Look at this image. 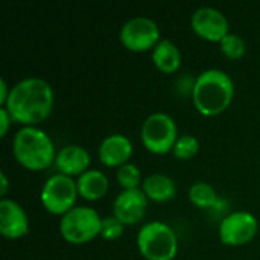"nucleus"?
<instances>
[{
  "label": "nucleus",
  "mask_w": 260,
  "mask_h": 260,
  "mask_svg": "<svg viewBox=\"0 0 260 260\" xmlns=\"http://www.w3.org/2000/svg\"><path fill=\"white\" fill-rule=\"evenodd\" d=\"M55 94L50 84L41 78H24L12 85L5 108L12 120L23 126H38L53 108Z\"/></svg>",
  "instance_id": "nucleus-1"
},
{
  "label": "nucleus",
  "mask_w": 260,
  "mask_h": 260,
  "mask_svg": "<svg viewBox=\"0 0 260 260\" xmlns=\"http://www.w3.org/2000/svg\"><path fill=\"white\" fill-rule=\"evenodd\" d=\"M235 98V82L229 73L219 69L201 72L192 87V102L197 111L212 117L224 113Z\"/></svg>",
  "instance_id": "nucleus-2"
},
{
  "label": "nucleus",
  "mask_w": 260,
  "mask_h": 260,
  "mask_svg": "<svg viewBox=\"0 0 260 260\" xmlns=\"http://www.w3.org/2000/svg\"><path fill=\"white\" fill-rule=\"evenodd\" d=\"M12 154L29 171H43L55 163L56 158L52 139L38 126H21L15 133Z\"/></svg>",
  "instance_id": "nucleus-3"
},
{
  "label": "nucleus",
  "mask_w": 260,
  "mask_h": 260,
  "mask_svg": "<svg viewBox=\"0 0 260 260\" xmlns=\"http://www.w3.org/2000/svg\"><path fill=\"white\" fill-rule=\"evenodd\" d=\"M137 248L146 260H174L178 253V238L166 222L151 221L139 230Z\"/></svg>",
  "instance_id": "nucleus-4"
},
{
  "label": "nucleus",
  "mask_w": 260,
  "mask_h": 260,
  "mask_svg": "<svg viewBox=\"0 0 260 260\" xmlns=\"http://www.w3.org/2000/svg\"><path fill=\"white\" fill-rule=\"evenodd\" d=\"M102 218L93 207H73L61 216L59 233L69 244L82 245L101 235Z\"/></svg>",
  "instance_id": "nucleus-5"
},
{
  "label": "nucleus",
  "mask_w": 260,
  "mask_h": 260,
  "mask_svg": "<svg viewBox=\"0 0 260 260\" xmlns=\"http://www.w3.org/2000/svg\"><path fill=\"white\" fill-rule=\"evenodd\" d=\"M140 139L143 146L152 154H168L178 139V128L175 120L163 111L149 114L140 128Z\"/></svg>",
  "instance_id": "nucleus-6"
},
{
  "label": "nucleus",
  "mask_w": 260,
  "mask_h": 260,
  "mask_svg": "<svg viewBox=\"0 0 260 260\" xmlns=\"http://www.w3.org/2000/svg\"><path fill=\"white\" fill-rule=\"evenodd\" d=\"M78 195L76 181L72 177L58 172L46 180L41 187L40 200L49 213L62 216L75 207Z\"/></svg>",
  "instance_id": "nucleus-7"
},
{
  "label": "nucleus",
  "mask_w": 260,
  "mask_h": 260,
  "mask_svg": "<svg viewBox=\"0 0 260 260\" xmlns=\"http://www.w3.org/2000/svg\"><path fill=\"white\" fill-rule=\"evenodd\" d=\"M119 38L122 44L131 52L151 50L161 40L158 24L145 15H137L126 20L120 27Z\"/></svg>",
  "instance_id": "nucleus-8"
},
{
  "label": "nucleus",
  "mask_w": 260,
  "mask_h": 260,
  "mask_svg": "<svg viewBox=\"0 0 260 260\" xmlns=\"http://www.w3.org/2000/svg\"><path fill=\"white\" fill-rule=\"evenodd\" d=\"M259 232L256 216L245 210H236L222 218L219 224V239L229 247H242L250 244Z\"/></svg>",
  "instance_id": "nucleus-9"
},
{
  "label": "nucleus",
  "mask_w": 260,
  "mask_h": 260,
  "mask_svg": "<svg viewBox=\"0 0 260 260\" xmlns=\"http://www.w3.org/2000/svg\"><path fill=\"white\" fill-rule=\"evenodd\" d=\"M192 30L203 40L210 43H221L230 34L229 20L222 11L213 6H201L195 9L190 17Z\"/></svg>",
  "instance_id": "nucleus-10"
},
{
  "label": "nucleus",
  "mask_w": 260,
  "mask_h": 260,
  "mask_svg": "<svg viewBox=\"0 0 260 260\" xmlns=\"http://www.w3.org/2000/svg\"><path fill=\"white\" fill-rule=\"evenodd\" d=\"M148 210V198L142 189L122 190L113 203V216L123 225H134L140 222Z\"/></svg>",
  "instance_id": "nucleus-11"
},
{
  "label": "nucleus",
  "mask_w": 260,
  "mask_h": 260,
  "mask_svg": "<svg viewBox=\"0 0 260 260\" xmlns=\"http://www.w3.org/2000/svg\"><path fill=\"white\" fill-rule=\"evenodd\" d=\"M29 233V219L24 209L9 198L0 200V235L6 239H20Z\"/></svg>",
  "instance_id": "nucleus-12"
},
{
  "label": "nucleus",
  "mask_w": 260,
  "mask_h": 260,
  "mask_svg": "<svg viewBox=\"0 0 260 260\" xmlns=\"http://www.w3.org/2000/svg\"><path fill=\"white\" fill-rule=\"evenodd\" d=\"M134 151L133 142L125 134H110L99 145V160L108 168H120L128 163Z\"/></svg>",
  "instance_id": "nucleus-13"
},
{
  "label": "nucleus",
  "mask_w": 260,
  "mask_h": 260,
  "mask_svg": "<svg viewBox=\"0 0 260 260\" xmlns=\"http://www.w3.org/2000/svg\"><path fill=\"white\" fill-rule=\"evenodd\" d=\"M55 166L59 174L69 177H81L84 172L88 171L90 166V154L81 145H67L56 152Z\"/></svg>",
  "instance_id": "nucleus-14"
},
{
  "label": "nucleus",
  "mask_w": 260,
  "mask_h": 260,
  "mask_svg": "<svg viewBox=\"0 0 260 260\" xmlns=\"http://www.w3.org/2000/svg\"><path fill=\"white\" fill-rule=\"evenodd\" d=\"M143 193L148 200L155 203H166L175 198L177 195V184L175 181L166 174H151L143 178L142 187Z\"/></svg>",
  "instance_id": "nucleus-15"
},
{
  "label": "nucleus",
  "mask_w": 260,
  "mask_h": 260,
  "mask_svg": "<svg viewBox=\"0 0 260 260\" xmlns=\"http://www.w3.org/2000/svg\"><path fill=\"white\" fill-rule=\"evenodd\" d=\"M78 193L87 201H98L104 198L108 192L110 181L108 177L98 169H88L76 180Z\"/></svg>",
  "instance_id": "nucleus-16"
},
{
  "label": "nucleus",
  "mask_w": 260,
  "mask_h": 260,
  "mask_svg": "<svg viewBox=\"0 0 260 260\" xmlns=\"http://www.w3.org/2000/svg\"><path fill=\"white\" fill-rule=\"evenodd\" d=\"M181 50L171 40H160V43L152 49V62L163 73H174L181 66Z\"/></svg>",
  "instance_id": "nucleus-17"
},
{
  "label": "nucleus",
  "mask_w": 260,
  "mask_h": 260,
  "mask_svg": "<svg viewBox=\"0 0 260 260\" xmlns=\"http://www.w3.org/2000/svg\"><path fill=\"white\" fill-rule=\"evenodd\" d=\"M189 200L200 209H212L219 203L218 192L206 181H197L189 187Z\"/></svg>",
  "instance_id": "nucleus-18"
},
{
  "label": "nucleus",
  "mask_w": 260,
  "mask_h": 260,
  "mask_svg": "<svg viewBox=\"0 0 260 260\" xmlns=\"http://www.w3.org/2000/svg\"><path fill=\"white\" fill-rule=\"evenodd\" d=\"M116 180H117L119 186L123 190L140 189L142 187V183H143L140 169L136 165H133V163H126V165L117 168V171H116Z\"/></svg>",
  "instance_id": "nucleus-19"
},
{
  "label": "nucleus",
  "mask_w": 260,
  "mask_h": 260,
  "mask_svg": "<svg viewBox=\"0 0 260 260\" xmlns=\"http://www.w3.org/2000/svg\"><path fill=\"white\" fill-rule=\"evenodd\" d=\"M198 151H200L198 139L192 134H183L178 136L172 148V155L178 160H190L198 154Z\"/></svg>",
  "instance_id": "nucleus-20"
},
{
  "label": "nucleus",
  "mask_w": 260,
  "mask_h": 260,
  "mask_svg": "<svg viewBox=\"0 0 260 260\" xmlns=\"http://www.w3.org/2000/svg\"><path fill=\"white\" fill-rule=\"evenodd\" d=\"M219 47H221V52L230 59H239L247 52V46H245L244 38L235 32H230L229 35H225L222 38V41L219 43Z\"/></svg>",
  "instance_id": "nucleus-21"
},
{
  "label": "nucleus",
  "mask_w": 260,
  "mask_h": 260,
  "mask_svg": "<svg viewBox=\"0 0 260 260\" xmlns=\"http://www.w3.org/2000/svg\"><path fill=\"white\" fill-rule=\"evenodd\" d=\"M123 229L125 225L116 218V216H105L102 218L101 222V238L105 241H114L117 238H120L123 235Z\"/></svg>",
  "instance_id": "nucleus-22"
},
{
  "label": "nucleus",
  "mask_w": 260,
  "mask_h": 260,
  "mask_svg": "<svg viewBox=\"0 0 260 260\" xmlns=\"http://www.w3.org/2000/svg\"><path fill=\"white\" fill-rule=\"evenodd\" d=\"M11 122H14L12 117H11V114L8 113V110L5 107H2L0 108V136L2 137H5L8 134V129L11 126Z\"/></svg>",
  "instance_id": "nucleus-23"
},
{
  "label": "nucleus",
  "mask_w": 260,
  "mask_h": 260,
  "mask_svg": "<svg viewBox=\"0 0 260 260\" xmlns=\"http://www.w3.org/2000/svg\"><path fill=\"white\" fill-rule=\"evenodd\" d=\"M9 93L11 90L8 88V84L5 79H0V107H5L6 105V101L9 98Z\"/></svg>",
  "instance_id": "nucleus-24"
},
{
  "label": "nucleus",
  "mask_w": 260,
  "mask_h": 260,
  "mask_svg": "<svg viewBox=\"0 0 260 260\" xmlns=\"http://www.w3.org/2000/svg\"><path fill=\"white\" fill-rule=\"evenodd\" d=\"M0 184H2V190H0V193H2V197L5 198V195H6V192H8V177H6V174L2 171L0 172Z\"/></svg>",
  "instance_id": "nucleus-25"
}]
</instances>
